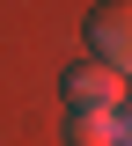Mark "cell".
<instances>
[{
  "mask_svg": "<svg viewBox=\"0 0 132 146\" xmlns=\"http://www.w3.org/2000/svg\"><path fill=\"white\" fill-rule=\"evenodd\" d=\"M88 51H95V66L132 80V0H103L88 15Z\"/></svg>",
  "mask_w": 132,
  "mask_h": 146,
  "instance_id": "obj_1",
  "label": "cell"
},
{
  "mask_svg": "<svg viewBox=\"0 0 132 146\" xmlns=\"http://www.w3.org/2000/svg\"><path fill=\"white\" fill-rule=\"evenodd\" d=\"M66 110H103V117H117V110H125V80L88 58V66L66 73Z\"/></svg>",
  "mask_w": 132,
  "mask_h": 146,
  "instance_id": "obj_2",
  "label": "cell"
},
{
  "mask_svg": "<svg viewBox=\"0 0 132 146\" xmlns=\"http://www.w3.org/2000/svg\"><path fill=\"white\" fill-rule=\"evenodd\" d=\"M66 146H117V117H103V110H66Z\"/></svg>",
  "mask_w": 132,
  "mask_h": 146,
  "instance_id": "obj_3",
  "label": "cell"
},
{
  "mask_svg": "<svg viewBox=\"0 0 132 146\" xmlns=\"http://www.w3.org/2000/svg\"><path fill=\"white\" fill-rule=\"evenodd\" d=\"M117 146H132V102L117 110Z\"/></svg>",
  "mask_w": 132,
  "mask_h": 146,
  "instance_id": "obj_4",
  "label": "cell"
}]
</instances>
